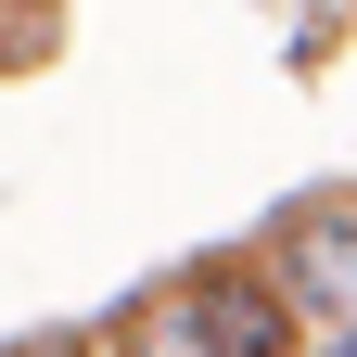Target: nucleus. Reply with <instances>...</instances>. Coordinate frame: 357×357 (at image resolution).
Here are the masks:
<instances>
[{
	"mask_svg": "<svg viewBox=\"0 0 357 357\" xmlns=\"http://www.w3.org/2000/svg\"><path fill=\"white\" fill-rule=\"evenodd\" d=\"M0 52H26V26H13V0H0Z\"/></svg>",
	"mask_w": 357,
	"mask_h": 357,
	"instance_id": "nucleus-3",
	"label": "nucleus"
},
{
	"mask_svg": "<svg viewBox=\"0 0 357 357\" xmlns=\"http://www.w3.org/2000/svg\"><path fill=\"white\" fill-rule=\"evenodd\" d=\"M294 306V319H332L357 344V204H306L294 230H281V281H268Z\"/></svg>",
	"mask_w": 357,
	"mask_h": 357,
	"instance_id": "nucleus-2",
	"label": "nucleus"
},
{
	"mask_svg": "<svg viewBox=\"0 0 357 357\" xmlns=\"http://www.w3.org/2000/svg\"><path fill=\"white\" fill-rule=\"evenodd\" d=\"M141 344L153 357H281L294 344V306L268 281H178L166 306H141Z\"/></svg>",
	"mask_w": 357,
	"mask_h": 357,
	"instance_id": "nucleus-1",
	"label": "nucleus"
}]
</instances>
